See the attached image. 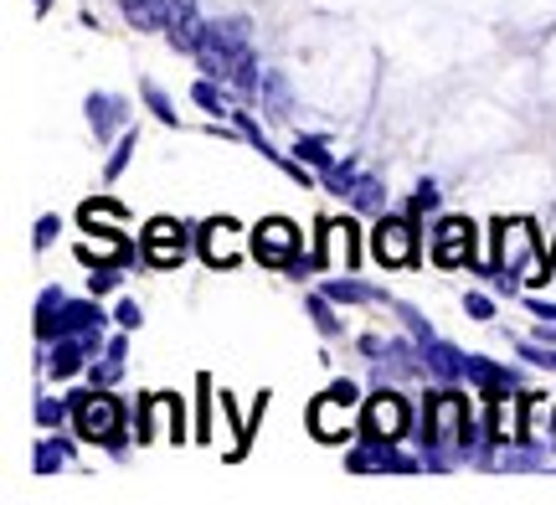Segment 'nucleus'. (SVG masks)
Wrapping results in <instances>:
<instances>
[{
    "instance_id": "19",
    "label": "nucleus",
    "mask_w": 556,
    "mask_h": 505,
    "mask_svg": "<svg viewBox=\"0 0 556 505\" xmlns=\"http://www.w3.org/2000/svg\"><path fill=\"white\" fill-rule=\"evenodd\" d=\"M345 469H361V475H366V469H417V465L402 459L392 444H371V449H356V454L345 459Z\"/></svg>"
},
{
    "instance_id": "34",
    "label": "nucleus",
    "mask_w": 556,
    "mask_h": 505,
    "mask_svg": "<svg viewBox=\"0 0 556 505\" xmlns=\"http://www.w3.org/2000/svg\"><path fill=\"white\" fill-rule=\"evenodd\" d=\"M37 418H41L47 428L62 424V403H58V397H41V403H37Z\"/></svg>"
},
{
    "instance_id": "28",
    "label": "nucleus",
    "mask_w": 556,
    "mask_h": 505,
    "mask_svg": "<svg viewBox=\"0 0 556 505\" xmlns=\"http://www.w3.org/2000/svg\"><path fill=\"white\" fill-rule=\"evenodd\" d=\"M309 315H315L319 336H340V320H336V310H330V294H315V300H309Z\"/></svg>"
},
{
    "instance_id": "35",
    "label": "nucleus",
    "mask_w": 556,
    "mask_h": 505,
    "mask_svg": "<svg viewBox=\"0 0 556 505\" xmlns=\"http://www.w3.org/2000/svg\"><path fill=\"white\" fill-rule=\"evenodd\" d=\"M114 320H119V330H135V325H139V304H135V300H124L119 310H114Z\"/></svg>"
},
{
    "instance_id": "40",
    "label": "nucleus",
    "mask_w": 556,
    "mask_h": 505,
    "mask_svg": "<svg viewBox=\"0 0 556 505\" xmlns=\"http://www.w3.org/2000/svg\"><path fill=\"white\" fill-rule=\"evenodd\" d=\"M531 304V315H541V320H556V304H541V300H526Z\"/></svg>"
},
{
    "instance_id": "38",
    "label": "nucleus",
    "mask_w": 556,
    "mask_h": 505,
    "mask_svg": "<svg viewBox=\"0 0 556 505\" xmlns=\"http://www.w3.org/2000/svg\"><path fill=\"white\" fill-rule=\"evenodd\" d=\"M520 351H526L536 366H552V371H556V351H541V345H520Z\"/></svg>"
},
{
    "instance_id": "39",
    "label": "nucleus",
    "mask_w": 556,
    "mask_h": 505,
    "mask_svg": "<svg viewBox=\"0 0 556 505\" xmlns=\"http://www.w3.org/2000/svg\"><path fill=\"white\" fill-rule=\"evenodd\" d=\"M197 387H201V403H206V397H212V377L201 371V377H197ZM201 439H206V407H201Z\"/></svg>"
},
{
    "instance_id": "11",
    "label": "nucleus",
    "mask_w": 556,
    "mask_h": 505,
    "mask_svg": "<svg viewBox=\"0 0 556 505\" xmlns=\"http://www.w3.org/2000/svg\"><path fill=\"white\" fill-rule=\"evenodd\" d=\"M319 232H325V238H319V263H325V268H356L361 263V232H356V223H345V217H336V223H325L319 227Z\"/></svg>"
},
{
    "instance_id": "27",
    "label": "nucleus",
    "mask_w": 556,
    "mask_h": 505,
    "mask_svg": "<svg viewBox=\"0 0 556 505\" xmlns=\"http://www.w3.org/2000/svg\"><path fill=\"white\" fill-rule=\"evenodd\" d=\"M263 99H268V114H274V119H283V114H289V88H283V78H263Z\"/></svg>"
},
{
    "instance_id": "13",
    "label": "nucleus",
    "mask_w": 556,
    "mask_h": 505,
    "mask_svg": "<svg viewBox=\"0 0 556 505\" xmlns=\"http://www.w3.org/2000/svg\"><path fill=\"white\" fill-rule=\"evenodd\" d=\"M93 351H99V330H88V336H58L52 356H47V377H58V382L78 377L83 362H88Z\"/></svg>"
},
{
    "instance_id": "29",
    "label": "nucleus",
    "mask_w": 556,
    "mask_h": 505,
    "mask_svg": "<svg viewBox=\"0 0 556 505\" xmlns=\"http://www.w3.org/2000/svg\"><path fill=\"white\" fill-rule=\"evenodd\" d=\"M294 155L304 165H319V171H330V165H336V161H330V150H325V140H299Z\"/></svg>"
},
{
    "instance_id": "20",
    "label": "nucleus",
    "mask_w": 556,
    "mask_h": 505,
    "mask_svg": "<svg viewBox=\"0 0 556 505\" xmlns=\"http://www.w3.org/2000/svg\"><path fill=\"white\" fill-rule=\"evenodd\" d=\"M124 21L135 31H160L165 26V0H124Z\"/></svg>"
},
{
    "instance_id": "22",
    "label": "nucleus",
    "mask_w": 556,
    "mask_h": 505,
    "mask_svg": "<svg viewBox=\"0 0 556 505\" xmlns=\"http://www.w3.org/2000/svg\"><path fill=\"white\" fill-rule=\"evenodd\" d=\"M464 377H469V382H479L484 392H500V387H516V377H510V371H500V366H490L484 356H469V362H464Z\"/></svg>"
},
{
    "instance_id": "31",
    "label": "nucleus",
    "mask_w": 556,
    "mask_h": 505,
    "mask_svg": "<svg viewBox=\"0 0 556 505\" xmlns=\"http://www.w3.org/2000/svg\"><path fill=\"white\" fill-rule=\"evenodd\" d=\"M129 155H135V135H124V140H119V150H114V155H109V165H103V176H109V181H119L124 165H129Z\"/></svg>"
},
{
    "instance_id": "37",
    "label": "nucleus",
    "mask_w": 556,
    "mask_h": 505,
    "mask_svg": "<svg viewBox=\"0 0 556 505\" xmlns=\"http://www.w3.org/2000/svg\"><path fill=\"white\" fill-rule=\"evenodd\" d=\"M413 206H417V212H433V206H438V191H433V186H417Z\"/></svg>"
},
{
    "instance_id": "24",
    "label": "nucleus",
    "mask_w": 556,
    "mask_h": 505,
    "mask_svg": "<svg viewBox=\"0 0 556 505\" xmlns=\"http://www.w3.org/2000/svg\"><path fill=\"white\" fill-rule=\"evenodd\" d=\"M319 294H330V300L340 304H366V300H377V289H366V283H351V279H330Z\"/></svg>"
},
{
    "instance_id": "36",
    "label": "nucleus",
    "mask_w": 556,
    "mask_h": 505,
    "mask_svg": "<svg viewBox=\"0 0 556 505\" xmlns=\"http://www.w3.org/2000/svg\"><path fill=\"white\" fill-rule=\"evenodd\" d=\"M58 217H41V223H37V248H52V238H58Z\"/></svg>"
},
{
    "instance_id": "9",
    "label": "nucleus",
    "mask_w": 556,
    "mask_h": 505,
    "mask_svg": "<svg viewBox=\"0 0 556 505\" xmlns=\"http://www.w3.org/2000/svg\"><path fill=\"white\" fill-rule=\"evenodd\" d=\"M325 186H330V191H340V197H345L351 206H361V212H377V206H381V181H377V176H366L356 161L330 165V171H325Z\"/></svg>"
},
{
    "instance_id": "18",
    "label": "nucleus",
    "mask_w": 556,
    "mask_h": 505,
    "mask_svg": "<svg viewBox=\"0 0 556 505\" xmlns=\"http://www.w3.org/2000/svg\"><path fill=\"white\" fill-rule=\"evenodd\" d=\"M422 362L433 366V377H443V382H454V377H464V351H454L448 341H422Z\"/></svg>"
},
{
    "instance_id": "7",
    "label": "nucleus",
    "mask_w": 556,
    "mask_h": 505,
    "mask_svg": "<svg viewBox=\"0 0 556 505\" xmlns=\"http://www.w3.org/2000/svg\"><path fill=\"white\" fill-rule=\"evenodd\" d=\"M186 253H191V232L176 217H150V227H144V263L150 268H176Z\"/></svg>"
},
{
    "instance_id": "4",
    "label": "nucleus",
    "mask_w": 556,
    "mask_h": 505,
    "mask_svg": "<svg viewBox=\"0 0 556 505\" xmlns=\"http://www.w3.org/2000/svg\"><path fill=\"white\" fill-rule=\"evenodd\" d=\"M361 428H366V439H371V444H397L402 433L413 428V403H407L402 392L387 387V392H377L371 403L361 407Z\"/></svg>"
},
{
    "instance_id": "14",
    "label": "nucleus",
    "mask_w": 556,
    "mask_h": 505,
    "mask_svg": "<svg viewBox=\"0 0 556 505\" xmlns=\"http://www.w3.org/2000/svg\"><path fill=\"white\" fill-rule=\"evenodd\" d=\"M495 232H500L495 268H500V274H516L520 263L531 258V223H520V217H500Z\"/></svg>"
},
{
    "instance_id": "23",
    "label": "nucleus",
    "mask_w": 556,
    "mask_h": 505,
    "mask_svg": "<svg viewBox=\"0 0 556 505\" xmlns=\"http://www.w3.org/2000/svg\"><path fill=\"white\" fill-rule=\"evenodd\" d=\"M67 459H73V444H62V439H41V444H37V459H31V465H37V475H58Z\"/></svg>"
},
{
    "instance_id": "26",
    "label": "nucleus",
    "mask_w": 556,
    "mask_h": 505,
    "mask_svg": "<svg viewBox=\"0 0 556 505\" xmlns=\"http://www.w3.org/2000/svg\"><path fill=\"white\" fill-rule=\"evenodd\" d=\"M99 223H124V206L119 202H88L83 206V227H99Z\"/></svg>"
},
{
    "instance_id": "2",
    "label": "nucleus",
    "mask_w": 556,
    "mask_h": 505,
    "mask_svg": "<svg viewBox=\"0 0 556 505\" xmlns=\"http://www.w3.org/2000/svg\"><path fill=\"white\" fill-rule=\"evenodd\" d=\"M197 62H201V73L217 83H238V88H253V83H258V62L248 52V41L217 37V26H201Z\"/></svg>"
},
{
    "instance_id": "25",
    "label": "nucleus",
    "mask_w": 556,
    "mask_h": 505,
    "mask_svg": "<svg viewBox=\"0 0 556 505\" xmlns=\"http://www.w3.org/2000/svg\"><path fill=\"white\" fill-rule=\"evenodd\" d=\"M144 103H150V114H155L160 124H180V114L170 109V99H165V88H160V83H150V78H144Z\"/></svg>"
},
{
    "instance_id": "3",
    "label": "nucleus",
    "mask_w": 556,
    "mask_h": 505,
    "mask_svg": "<svg viewBox=\"0 0 556 505\" xmlns=\"http://www.w3.org/2000/svg\"><path fill=\"white\" fill-rule=\"evenodd\" d=\"M73 424H78V433L88 444H103V449H114V454H124V403L109 387L73 397Z\"/></svg>"
},
{
    "instance_id": "16",
    "label": "nucleus",
    "mask_w": 556,
    "mask_h": 505,
    "mask_svg": "<svg viewBox=\"0 0 556 505\" xmlns=\"http://www.w3.org/2000/svg\"><path fill=\"white\" fill-rule=\"evenodd\" d=\"M124 119H129V109H124L119 93H93V99H88V124H93V135H99V140L119 135Z\"/></svg>"
},
{
    "instance_id": "6",
    "label": "nucleus",
    "mask_w": 556,
    "mask_h": 505,
    "mask_svg": "<svg viewBox=\"0 0 556 505\" xmlns=\"http://www.w3.org/2000/svg\"><path fill=\"white\" fill-rule=\"evenodd\" d=\"M253 258L263 268H289V258H299V227L289 217H263L253 227Z\"/></svg>"
},
{
    "instance_id": "5",
    "label": "nucleus",
    "mask_w": 556,
    "mask_h": 505,
    "mask_svg": "<svg viewBox=\"0 0 556 505\" xmlns=\"http://www.w3.org/2000/svg\"><path fill=\"white\" fill-rule=\"evenodd\" d=\"M356 387L351 382H336L325 397H315V407H309V428H315L325 444H340L351 428H356Z\"/></svg>"
},
{
    "instance_id": "17",
    "label": "nucleus",
    "mask_w": 556,
    "mask_h": 505,
    "mask_svg": "<svg viewBox=\"0 0 556 505\" xmlns=\"http://www.w3.org/2000/svg\"><path fill=\"white\" fill-rule=\"evenodd\" d=\"M78 253H83L88 263H129V258H135L124 232H109V238H103V232H93V227H88V243H83Z\"/></svg>"
},
{
    "instance_id": "15",
    "label": "nucleus",
    "mask_w": 556,
    "mask_h": 505,
    "mask_svg": "<svg viewBox=\"0 0 556 505\" xmlns=\"http://www.w3.org/2000/svg\"><path fill=\"white\" fill-rule=\"evenodd\" d=\"M490 413H495V428H490L495 444H526V407L520 397H510V387H500L490 397Z\"/></svg>"
},
{
    "instance_id": "1",
    "label": "nucleus",
    "mask_w": 556,
    "mask_h": 505,
    "mask_svg": "<svg viewBox=\"0 0 556 505\" xmlns=\"http://www.w3.org/2000/svg\"><path fill=\"white\" fill-rule=\"evenodd\" d=\"M422 424H428V465L433 469H448L454 465V454L469 444V403L458 397L454 387H443V392H428V413H422Z\"/></svg>"
},
{
    "instance_id": "30",
    "label": "nucleus",
    "mask_w": 556,
    "mask_h": 505,
    "mask_svg": "<svg viewBox=\"0 0 556 505\" xmlns=\"http://www.w3.org/2000/svg\"><path fill=\"white\" fill-rule=\"evenodd\" d=\"M197 21V0H165V26H191Z\"/></svg>"
},
{
    "instance_id": "12",
    "label": "nucleus",
    "mask_w": 556,
    "mask_h": 505,
    "mask_svg": "<svg viewBox=\"0 0 556 505\" xmlns=\"http://www.w3.org/2000/svg\"><path fill=\"white\" fill-rule=\"evenodd\" d=\"M238 238H242V227L232 223V217H212V223L201 227L197 248L212 268H232V263H238Z\"/></svg>"
},
{
    "instance_id": "8",
    "label": "nucleus",
    "mask_w": 556,
    "mask_h": 505,
    "mask_svg": "<svg viewBox=\"0 0 556 505\" xmlns=\"http://www.w3.org/2000/svg\"><path fill=\"white\" fill-rule=\"evenodd\" d=\"M433 263L438 268L475 263V223H469V217H443V223L433 227Z\"/></svg>"
},
{
    "instance_id": "32",
    "label": "nucleus",
    "mask_w": 556,
    "mask_h": 505,
    "mask_svg": "<svg viewBox=\"0 0 556 505\" xmlns=\"http://www.w3.org/2000/svg\"><path fill=\"white\" fill-rule=\"evenodd\" d=\"M191 99H197L206 114H227V103L217 99V88H212V83H197V88H191Z\"/></svg>"
},
{
    "instance_id": "33",
    "label": "nucleus",
    "mask_w": 556,
    "mask_h": 505,
    "mask_svg": "<svg viewBox=\"0 0 556 505\" xmlns=\"http://www.w3.org/2000/svg\"><path fill=\"white\" fill-rule=\"evenodd\" d=\"M464 310H469L475 320H495V300H490V294H469V300H464Z\"/></svg>"
},
{
    "instance_id": "21",
    "label": "nucleus",
    "mask_w": 556,
    "mask_h": 505,
    "mask_svg": "<svg viewBox=\"0 0 556 505\" xmlns=\"http://www.w3.org/2000/svg\"><path fill=\"white\" fill-rule=\"evenodd\" d=\"M124 351H129V341L124 336H114L109 341V356L103 362H93V387H114L124 377Z\"/></svg>"
},
{
    "instance_id": "10",
    "label": "nucleus",
    "mask_w": 556,
    "mask_h": 505,
    "mask_svg": "<svg viewBox=\"0 0 556 505\" xmlns=\"http://www.w3.org/2000/svg\"><path fill=\"white\" fill-rule=\"evenodd\" d=\"M371 248H377V258L387 268H407L417 258V232L407 217H381L377 232H371Z\"/></svg>"
}]
</instances>
